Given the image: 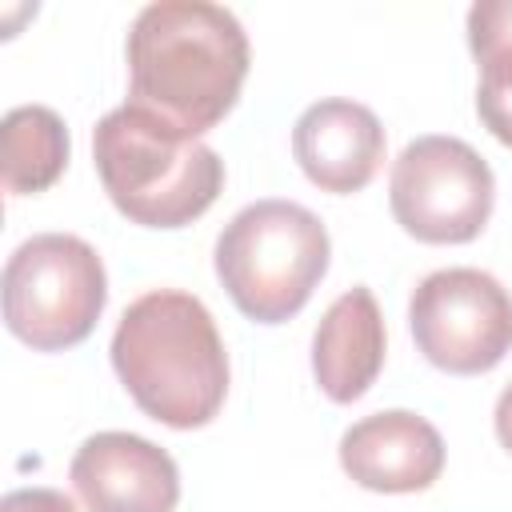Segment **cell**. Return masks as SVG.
I'll use <instances>...</instances> for the list:
<instances>
[{
  "label": "cell",
  "mask_w": 512,
  "mask_h": 512,
  "mask_svg": "<svg viewBox=\"0 0 512 512\" xmlns=\"http://www.w3.org/2000/svg\"><path fill=\"white\" fill-rule=\"evenodd\" d=\"M128 108L196 140L216 128L248 76L240 20L204 0H156L128 28Z\"/></svg>",
  "instance_id": "6da1fadb"
},
{
  "label": "cell",
  "mask_w": 512,
  "mask_h": 512,
  "mask_svg": "<svg viewBox=\"0 0 512 512\" xmlns=\"http://www.w3.org/2000/svg\"><path fill=\"white\" fill-rule=\"evenodd\" d=\"M112 368L136 408L168 428H204L228 396V352L212 312L176 288L136 296L112 332Z\"/></svg>",
  "instance_id": "7a4b0ae2"
},
{
  "label": "cell",
  "mask_w": 512,
  "mask_h": 512,
  "mask_svg": "<svg viewBox=\"0 0 512 512\" xmlns=\"http://www.w3.org/2000/svg\"><path fill=\"white\" fill-rule=\"evenodd\" d=\"M100 184L120 216L144 228H184L224 188V160L188 136L120 104L92 132Z\"/></svg>",
  "instance_id": "3957f363"
},
{
  "label": "cell",
  "mask_w": 512,
  "mask_h": 512,
  "mask_svg": "<svg viewBox=\"0 0 512 512\" xmlns=\"http://www.w3.org/2000/svg\"><path fill=\"white\" fill-rule=\"evenodd\" d=\"M328 228L296 200L240 208L216 240V276L232 304L256 324L292 320L328 272Z\"/></svg>",
  "instance_id": "277c9868"
},
{
  "label": "cell",
  "mask_w": 512,
  "mask_h": 512,
  "mask_svg": "<svg viewBox=\"0 0 512 512\" xmlns=\"http://www.w3.org/2000/svg\"><path fill=\"white\" fill-rule=\"evenodd\" d=\"M104 304V264L80 236L40 232L4 264V324L36 352H60L88 340Z\"/></svg>",
  "instance_id": "5b68a950"
},
{
  "label": "cell",
  "mask_w": 512,
  "mask_h": 512,
  "mask_svg": "<svg viewBox=\"0 0 512 512\" xmlns=\"http://www.w3.org/2000/svg\"><path fill=\"white\" fill-rule=\"evenodd\" d=\"M496 200L488 160L456 136H416L392 160L388 204L396 224L424 244H468Z\"/></svg>",
  "instance_id": "8992f818"
},
{
  "label": "cell",
  "mask_w": 512,
  "mask_h": 512,
  "mask_svg": "<svg viewBox=\"0 0 512 512\" xmlns=\"http://www.w3.org/2000/svg\"><path fill=\"white\" fill-rule=\"evenodd\" d=\"M408 328L428 364L480 376L512 352V296L480 268H440L412 288Z\"/></svg>",
  "instance_id": "52a82bcc"
},
{
  "label": "cell",
  "mask_w": 512,
  "mask_h": 512,
  "mask_svg": "<svg viewBox=\"0 0 512 512\" xmlns=\"http://www.w3.org/2000/svg\"><path fill=\"white\" fill-rule=\"evenodd\" d=\"M88 512H172L180 500L176 460L136 432L88 436L68 468Z\"/></svg>",
  "instance_id": "ba28073f"
},
{
  "label": "cell",
  "mask_w": 512,
  "mask_h": 512,
  "mask_svg": "<svg viewBox=\"0 0 512 512\" xmlns=\"http://www.w3.org/2000/svg\"><path fill=\"white\" fill-rule=\"evenodd\" d=\"M340 468L368 492H424L444 472V440L408 408L372 412L340 436Z\"/></svg>",
  "instance_id": "9c48e42d"
},
{
  "label": "cell",
  "mask_w": 512,
  "mask_h": 512,
  "mask_svg": "<svg viewBox=\"0 0 512 512\" xmlns=\"http://www.w3.org/2000/svg\"><path fill=\"white\" fill-rule=\"evenodd\" d=\"M292 156L320 192H360L384 160V128L368 104L316 100L292 128Z\"/></svg>",
  "instance_id": "30bf717a"
},
{
  "label": "cell",
  "mask_w": 512,
  "mask_h": 512,
  "mask_svg": "<svg viewBox=\"0 0 512 512\" xmlns=\"http://www.w3.org/2000/svg\"><path fill=\"white\" fill-rule=\"evenodd\" d=\"M384 368V316L372 288L356 284L340 292L316 324L312 336V372L328 400H360Z\"/></svg>",
  "instance_id": "8fae6325"
},
{
  "label": "cell",
  "mask_w": 512,
  "mask_h": 512,
  "mask_svg": "<svg viewBox=\"0 0 512 512\" xmlns=\"http://www.w3.org/2000/svg\"><path fill=\"white\" fill-rule=\"evenodd\" d=\"M4 144V188L12 196L44 192L68 164V128L44 104H20L0 124Z\"/></svg>",
  "instance_id": "7c38bea8"
},
{
  "label": "cell",
  "mask_w": 512,
  "mask_h": 512,
  "mask_svg": "<svg viewBox=\"0 0 512 512\" xmlns=\"http://www.w3.org/2000/svg\"><path fill=\"white\" fill-rule=\"evenodd\" d=\"M480 64V84H476V112L480 124L512 148V44H492L472 52Z\"/></svg>",
  "instance_id": "4fadbf2b"
},
{
  "label": "cell",
  "mask_w": 512,
  "mask_h": 512,
  "mask_svg": "<svg viewBox=\"0 0 512 512\" xmlns=\"http://www.w3.org/2000/svg\"><path fill=\"white\" fill-rule=\"evenodd\" d=\"M512 44V0H480L468 8V48Z\"/></svg>",
  "instance_id": "5bb4252c"
},
{
  "label": "cell",
  "mask_w": 512,
  "mask_h": 512,
  "mask_svg": "<svg viewBox=\"0 0 512 512\" xmlns=\"http://www.w3.org/2000/svg\"><path fill=\"white\" fill-rule=\"evenodd\" d=\"M0 512H76V504L56 488H12L0 500Z\"/></svg>",
  "instance_id": "9a60e30c"
},
{
  "label": "cell",
  "mask_w": 512,
  "mask_h": 512,
  "mask_svg": "<svg viewBox=\"0 0 512 512\" xmlns=\"http://www.w3.org/2000/svg\"><path fill=\"white\" fill-rule=\"evenodd\" d=\"M492 424H496V440L512 452V384L500 392L496 400V412H492Z\"/></svg>",
  "instance_id": "2e32d148"
}]
</instances>
